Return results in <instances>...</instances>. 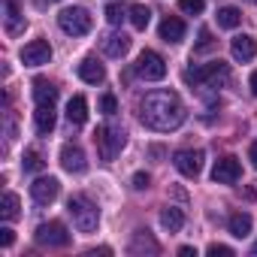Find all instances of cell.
I'll use <instances>...</instances> for the list:
<instances>
[{
	"instance_id": "cell-16",
	"label": "cell",
	"mask_w": 257,
	"mask_h": 257,
	"mask_svg": "<svg viewBox=\"0 0 257 257\" xmlns=\"http://www.w3.org/2000/svg\"><path fill=\"white\" fill-rule=\"evenodd\" d=\"M161 40L164 43H182L185 40V22L179 16H167L161 22Z\"/></svg>"
},
{
	"instance_id": "cell-1",
	"label": "cell",
	"mask_w": 257,
	"mask_h": 257,
	"mask_svg": "<svg viewBox=\"0 0 257 257\" xmlns=\"http://www.w3.org/2000/svg\"><path fill=\"white\" fill-rule=\"evenodd\" d=\"M140 118L149 131L170 134V131H179L185 124L188 109H185V103L176 91H152L140 103Z\"/></svg>"
},
{
	"instance_id": "cell-5",
	"label": "cell",
	"mask_w": 257,
	"mask_h": 257,
	"mask_svg": "<svg viewBox=\"0 0 257 257\" xmlns=\"http://www.w3.org/2000/svg\"><path fill=\"white\" fill-rule=\"evenodd\" d=\"M58 25H61V31L70 34V37H85L94 22H91V13H88V10H82V7H67V10L58 13Z\"/></svg>"
},
{
	"instance_id": "cell-23",
	"label": "cell",
	"mask_w": 257,
	"mask_h": 257,
	"mask_svg": "<svg viewBox=\"0 0 257 257\" xmlns=\"http://www.w3.org/2000/svg\"><path fill=\"white\" fill-rule=\"evenodd\" d=\"M161 224H164L170 233H179V230L185 227V215H182V209H176V206H167V209L161 212Z\"/></svg>"
},
{
	"instance_id": "cell-21",
	"label": "cell",
	"mask_w": 257,
	"mask_h": 257,
	"mask_svg": "<svg viewBox=\"0 0 257 257\" xmlns=\"http://www.w3.org/2000/svg\"><path fill=\"white\" fill-rule=\"evenodd\" d=\"M251 227H254V221H251L248 212H233L230 221H227V230H230V236H236V239H245V236L251 233Z\"/></svg>"
},
{
	"instance_id": "cell-13",
	"label": "cell",
	"mask_w": 257,
	"mask_h": 257,
	"mask_svg": "<svg viewBox=\"0 0 257 257\" xmlns=\"http://www.w3.org/2000/svg\"><path fill=\"white\" fill-rule=\"evenodd\" d=\"M230 52H233V58H236L239 64H248V61H254V58H257V40H254V37H248V34L233 37Z\"/></svg>"
},
{
	"instance_id": "cell-35",
	"label": "cell",
	"mask_w": 257,
	"mask_h": 257,
	"mask_svg": "<svg viewBox=\"0 0 257 257\" xmlns=\"http://www.w3.org/2000/svg\"><path fill=\"white\" fill-rule=\"evenodd\" d=\"M248 161H251V167L257 170V143H251V149H248Z\"/></svg>"
},
{
	"instance_id": "cell-17",
	"label": "cell",
	"mask_w": 257,
	"mask_h": 257,
	"mask_svg": "<svg viewBox=\"0 0 257 257\" xmlns=\"http://www.w3.org/2000/svg\"><path fill=\"white\" fill-rule=\"evenodd\" d=\"M4 7H7V16H4V22H7V34H10V37H19V34L25 31L28 22H25V16L19 13V4H16V0H7Z\"/></svg>"
},
{
	"instance_id": "cell-37",
	"label": "cell",
	"mask_w": 257,
	"mask_h": 257,
	"mask_svg": "<svg viewBox=\"0 0 257 257\" xmlns=\"http://www.w3.org/2000/svg\"><path fill=\"white\" fill-rule=\"evenodd\" d=\"M248 85H251V91H254V97H257V70L251 73V82H248Z\"/></svg>"
},
{
	"instance_id": "cell-26",
	"label": "cell",
	"mask_w": 257,
	"mask_h": 257,
	"mask_svg": "<svg viewBox=\"0 0 257 257\" xmlns=\"http://www.w3.org/2000/svg\"><path fill=\"white\" fill-rule=\"evenodd\" d=\"M127 19H131V25H134L137 31H146V28H149V22H152V10H149V7H143V4H137V7H131Z\"/></svg>"
},
{
	"instance_id": "cell-6",
	"label": "cell",
	"mask_w": 257,
	"mask_h": 257,
	"mask_svg": "<svg viewBox=\"0 0 257 257\" xmlns=\"http://www.w3.org/2000/svg\"><path fill=\"white\" fill-rule=\"evenodd\" d=\"M34 239L43 248H67L70 245V230L64 227V221H46V224L37 227Z\"/></svg>"
},
{
	"instance_id": "cell-3",
	"label": "cell",
	"mask_w": 257,
	"mask_h": 257,
	"mask_svg": "<svg viewBox=\"0 0 257 257\" xmlns=\"http://www.w3.org/2000/svg\"><path fill=\"white\" fill-rule=\"evenodd\" d=\"M124 143H127V134L121 131V127L103 124V127H97V131H94L97 155H100V161H106V164H112V161H115V155L124 149Z\"/></svg>"
},
{
	"instance_id": "cell-12",
	"label": "cell",
	"mask_w": 257,
	"mask_h": 257,
	"mask_svg": "<svg viewBox=\"0 0 257 257\" xmlns=\"http://www.w3.org/2000/svg\"><path fill=\"white\" fill-rule=\"evenodd\" d=\"M61 167H64L67 173L79 176V173L88 170V158H85V152H82L76 143H67V146L61 149Z\"/></svg>"
},
{
	"instance_id": "cell-31",
	"label": "cell",
	"mask_w": 257,
	"mask_h": 257,
	"mask_svg": "<svg viewBox=\"0 0 257 257\" xmlns=\"http://www.w3.org/2000/svg\"><path fill=\"white\" fill-rule=\"evenodd\" d=\"M206 254H212V257H218V254H221V257H233V248H230V245H218V242H212V245L206 248Z\"/></svg>"
},
{
	"instance_id": "cell-18",
	"label": "cell",
	"mask_w": 257,
	"mask_h": 257,
	"mask_svg": "<svg viewBox=\"0 0 257 257\" xmlns=\"http://www.w3.org/2000/svg\"><path fill=\"white\" fill-rule=\"evenodd\" d=\"M34 127L40 137H49L55 131V106H37L34 112Z\"/></svg>"
},
{
	"instance_id": "cell-14",
	"label": "cell",
	"mask_w": 257,
	"mask_h": 257,
	"mask_svg": "<svg viewBox=\"0 0 257 257\" xmlns=\"http://www.w3.org/2000/svg\"><path fill=\"white\" fill-rule=\"evenodd\" d=\"M76 70H79V79L88 82V85H100V82L106 79V70H103V64H100L97 58H82Z\"/></svg>"
},
{
	"instance_id": "cell-15",
	"label": "cell",
	"mask_w": 257,
	"mask_h": 257,
	"mask_svg": "<svg viewBox=\"0 0 257 257\" xmlns=\"http://www.w3.org/2000/svg\"><path fill=\"white\" fill-rule=\"evenodd\" d=\"M100 46H103V52L109 58H124L127 49H131V37H127V34H106L100 40Z\"/></svg>"
},
{
	"instance_id": "cell-30",
	"label": "cell",
	"mask_w": 257,
	"mask_h": 257,
	"mask_svg": "<svg viewBox=\"0 0 257 257\" xmlns=\"http://www.w3.org/2000/svg\"><path fill=\"white\" fill-rule=\"evenodd\" d=\"M100 109H103V115H115V112H118L115 94H103V97H100Z\"/></svg>"
},
{
	"instance_id": "cell-10",
	"label": "cell",
	"mask_w": 257,
	"mask_h": 257,
	"mask_svg": "<svg viewBox=\"0 0 257 257\" xmlns=\"http://www.w3.org/2000/svg\"><path fill=\"white\" fill-rule=\"evenodd\" d=\"M239 179H242V164L233 155L221 158L215 164V170H212V182H218V185H236Z\"/></svg>"
},
{
	"instance_id": "cell-20",
	"label": "cell",
	"mask_w": 257,
	"mask_h": 257,
	"mask_svg": "<svg viewBox=\"0 0 257 257\" xmlns=\"http://www.w3.org/2000/svg\"><path fill=\"white\" fill-rule=\"evenodd\" d=\"M34 100H37V106H55L58 88H55L49 79H37V82H34Z\"/></svg>"
},
{
	"instance_id": "cell-36",
	"label": "cell",
	"mask_w": 257,
	"mask_h": 257,
	"mask_svg": "<svg viewBox=\"0 0 257 257\" xmlns=\"http://www.w3.org/2000/svg\"><path fill=\"white\" fill-rule=\"evenodd\" d=\"M179 254H182V257H197V251H194L191 245H182V248H179Z\"/></svg>"
},
{
	"instance_id": "cell-39",
	"label": "cell",
	"mask_w": 257,
	"mask_h": 257,
	"mask_svg": "<svg viewBox=\"0 0 257 257\" xmlns=\"http://www.w3.org/2000/svg\"><path fill=\"white\" fill-rule=\"evenodd\" d=\"M251 254H257V245H254V251H251Z\"/></svg>"
},
{
	"instance_id": "cell-33",
	"label": "cell",
	"mask_w": 257,
	"mask_h": 257,
	"mask_svg": "<svg viewBox=\"0 0 257 257\" xmlns=\"http://www.w3.org/2000/svg\"><path fill=\"white\" fill-rule=\"evenodd\" d=\"M149 185H152V179H149L146 173H137V176H134V188H137V191H146Z\"/></svg>"
},
{
	"instance_id": "cell-38",
	"label": "cell",
	"mask_w": 257,
	"mask_h": 257,
	"mask_svg": "<svg viewBox=\"0 0 257 257\" xmlns=\"http://www.w3.org/2000/svg\"><path fill=\"white\" fill-rule=\"evenodd\" d=\"M248 4H254V7H257V0H248Z\"/></svg>"
},
{
	"instance_id": "cell-11",
	"label": "cell",
	"mask_w": 257,
	"mask_h": 257,
	"mask_svg": "<svg viewBox=\"0 0 257 257\" xmlns=\"http://www.w3.org/2000/svg\"><path fill=\"white\" fill-rule=\"evenodd\" d=\"M49 61H52V46L46 40H34L22 49V64L25 67H43Z\"/></svg>"
},
{
	"instance_id": "cell-8",
	"label": "cell",
	"mask_w": 257,
	"mask_h": 257,
	"mask_svg": "<svg viewBox=\"0 0 257 257\" xmlns=\"http://www.w3.org/2000/svg\"><path fill=\"white\" fill-rule=\"evenodd\" d=\"M173 164H176V170H179L182 176L197 179L200 170H203V152H200V149H182V152L173 155Z\"/></svg>"
},
{
	"instance_id": "cell-7",
	"label": "cell",
	"mask_w": 257,
	"mask_h": 257,
	"mask_svg": "<svg viewBox=\"0 0 257 257\" xmlns=\"http://www.w3.org/2000/svg\"><path fill=\"white\" fill-rule=\"evenodd\" d=\"M137 76L146 79V82H161V79L167 76V61H164L158 52L146 49V52L137 58Z\"/></svg>"
},
{
	"instance_id": "cell-28",
	"label": "cell",
	"mask_w": 257,
	"mask_h": 257,
	"mask_svg": "<svg viewBox=\"0 0 257 257\" xmlns=\"http://www.w3.org/2000/svg\"><path fill=\"white\" fill-rule=\"evenodd\" d=\"M127 13H131V10H124V7H118V4H109V7H106V22H109V25H121V22L127 19Z\"/></svg>"
},
{
	"instance_id": "cell-2",
	"label": "cell",
	"mask_w": 257,
	"mask_h": 257,
	"mask_svg": "<svg viewBox=\"0 0 257 257\" xmlns=\"http://www.w3.org/2000/svg\"><path fill=\"white\" fill-rule=\"evenodd\" d=\"M227 79H230V70H227V64H224L221 58L203 64V67H188V70H185V82H188V85L221 88V85H227Z\"/></svg>"
},
{
	"instance_id": "cell-34",
	"label": "cell",
	"mask_w": 257,
	"mask_h": 257,
	"mask_svg": "<svg viewBox=\"0 0 257 257\" xmlns=\"http://www.w3.org/2000/svg\"><path fill=\"white\" fill-rule=\"evenodd\" d=\"M16 242V233L10 230V227H4V230H0V245H4V248H10Z\"/></svg>"
},
{
	"instance_id": "cell-25",
	"label": "cell",
	"mask_w": 257,
	"mask_h": 257,
	"mask_svg": "<svg viewBox=\"0 0 257 257\" xmlns=\"http://www.w3.org/2000/svg\"><path fill=\"white\" fill-rule=\"evenodd\" d=\"M215 19H218V28H227V31H233V28H239V22H242V13H239L236 7H221Z\"/></svg>"
},
{
	"instance_id": "cell-22",
	"label": "cell",
	"mask_w": 257,
	"mask_h": 257,
	"mask_svg": "<svg viewBox=\"0 0 257 257\" xmlns=\"http://www.w3.org/2000/svg\"><path fill=\"white\" fill-rule=\"evenodd\" d=\"M67 118H70V124H85L88 121V100L82 94H76L67 103Z\"/></svg>"
},
{
	"instance_id": "cell-24",
	"label": "cell",
	"mask_w": 257,
	"mask_h": 257,
	"mask_svg": "<svg viewBox=\"0 0 257 257\" xmlns=\"http://www.w3.org/2000/svg\"><path fill=\"white\" fill-rule=\"evenodd\" d=\"M0 218L4 221H16L19 218V194H13V191L4 194V200H0Z\"/></svg>"
},
{
	"instance_id": "cell-27",
	"label": "cell",
	"mask_w": 257,
	"mask_h": 257,
	"mask_svg": "<svg viewBox=\"0 0 257 257\" xmlns=\"http://www.w3.org/2000/svg\"><path fill=\"white\" fill-rule=\"evenodd\" d=\"M22 167H25V173H40V170L46 167V161H43V155H40L37 149H31V152H25Z\"/></svg>"
},
{
	"instance_id": "cell-9",
	"label": "cell",
	"mask_w": 257,
	"mask_h": 257,
	"mask_svg": "<svg viewBox=\"0 0 257 257\" xmlns=\"http://www.w3.org/2000/svg\"><path fill=\"white\" fill-rule=\"evenodd\" d=\"M58 194H61V182L52 179V176H40V179L31 185V197H34L37 206H49V203H55Z\"/></svg>"
},
{
	"instance_id": "cell-29",
	"label": "cell",
	"mask_w": 257,
	"mask_h": 257,
	"mask_svg": "<svg viewBox=\"0 0 257 257\" xmlns=\"http://www.w3.org/2000/svg\"><path fill=\"white\" fill-rule=\"evenodd\" d=\"M206 7V0H179V10L188 13V16H200Z\"/></svg>"
},
{
	"instance_id": "cell-32",
	"label": "cell",
	"mask_w": 257,
	"mask_h": 257,
	"mask_svg": "<svg viewBox=\"0 0 257 257\" xmlns=\"http://www.w3.org/2000/svg\"><path fill=\"white\" fill-rule=\"evenodd\" d=\"M212 49V34L209 31H200V43H197V52H206Z\"/></svg>"
},
{
	"instance_id": "cell-4",
	"label": "cell",
	"mask_w": 257,
	"mask_h": 257,
	"mask_svg": "<svg viewBox=\"0 0 257 257\" xmlns=\"http://www.w3.org/2000/svg\"><path fill=\"white\" fill-rule=\"evenodd\" d=\"M67 212L73 215V224L79 227V233H94V230H97V224H100V209H97L85 194L70 197Z\"/></svg>"
},
{
	"instance_id": "cell-19",
	"label": "cell",
	"mask_w": 257,
	"mask_h": 257,
	"mask_svg": "<svg viewBox=\"0 0 257 257\" xmlns=\"http://www.w3.org/2000/svg\"><path fill=\"white\" fill-rule=\"evenodd\" d=\"M127 251H131V254H146V251H149V254H158L161 245L152 239L149 230H137V233H134V242H131V248H127Z\"/></svg>"
}]
</instances>
